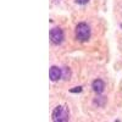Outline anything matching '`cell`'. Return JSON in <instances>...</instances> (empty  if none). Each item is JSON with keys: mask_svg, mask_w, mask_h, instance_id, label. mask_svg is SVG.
I'll return each instance as SVG.
<instances>
[{"mask_svg": "<svg viewBox=\"0 0 122 122\" xmlns=\"http://www.w3.org/2000/svg\"><path fill=\"white\" fill-rule=\"evenodd\" d=\"M61 77H62L64 79H66V81H68L71 78V70L68 67H65L62 71H61Z\"/></svg>", "mask_w": 122, "mask_h": 122, "instance_id": "cell-6", "label": "cell"}, {"mask_svg": "<svg viewBox=\"0 0 122 122\" xmlns=\"http://www.w3.org/2000/svg\"><path fill=\"white\" fill-rule=\"evenodd\" d=\"M88 1H89V0H76V3H78V4H82V5H83V4H87Z\"/></svg>", "mask_w": 122, "mask_h": 122, "instance_id": "cell-8", "label": "cell"}, {"mask_svg": "<svg viewBox=\"0 0 122 122\" xmlns=\"http://www.w3.org/2000/svg\"><path fill=\"white\" fill-rule=\"evenodd\" d=\"M71 93H81L82 92V87H76V88H72V89H70Z\"/></svg>", "mask_w": 122, "mask_h": 122, "instance_id": "cell-7", "label": "cell"}, {"mask_svg": "<svg viewBox=\"0 0 122 122\" xmlns=\"http://www.w3.org/2000/svg\"><path fill=\"white\" fill-rule=\"evenodd\" d=\"M68 117H70V112L67 106L59 105L53 111V121L55 122H66L68 121Z\"/></svg>", "mask_w": 122, "mask_h": 122, "instance_id": "cell-2", "label": "cell"}, {"mask_svg": "<svg viewBox=\"0 0 122 122\" xmlns=\"http://www.w3.org/2000/svg\"><path fill=\"white\" fill-rule=\"evenodd\" d=\"M49 77L50 79L53 81V82H56V81H59L61 78V70L56 66H51L49 70Z\"/></svg>", "mask_w": 122, "mask_h": 122, "instance_id": "cell-4", "label": "cell"}, {"mask_svg": "<svg viewBox=\"0 0 122 122\" xmlns=\"http://www.w3.org/2000/svg\"><path fill=\"white\" fill-rule=\"evenodd\" d=\"M92 87H93V90L95 92V93L100 94V93H103V90L105 88V83L101 79H95L93 82V84H92Z\"/></svg>", "mask_w": 122, "mask_h": 122, "instance_id": "cell-5", "label": "cell"}, {"mask_svg": "<svg viewBox=\"0 0 122 122\" xmlns=\"http://www.w3.org/2000/svg\"><path fill=\"white\" fill-rule=\"evenodd\" d=\"M50 40H51V43L54 44H61L64 42V32L62 29L56 27V28H53L50 30Z\"/></svg>", "mask_w": 122, "mask_h": 122, "instance_id": "cell-3", "label": "cell"}, {"mask_svg": "<svg viewBox=\"0 0 122 122\" xmlns=\"http://www.w3.org/2000/svg\"><path fill=\"white\" fill-rule=\"evenodd\" d=\"M75 34H76L77 40H79V42H87V40L89 39V37H90V28L87 23L81 22L76 26Z\"/></svg>", "mask_w": 122, "mask_h": 122, "instance_id": "cell-1", "label": "cell"}]
</instances>
